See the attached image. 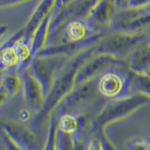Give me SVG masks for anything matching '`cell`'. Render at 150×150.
Listing matches in <instances>:
<instances>
[{
  "label": "cell",
  "instance_id": "6da1fadb",
  "mask_svg": "<svg viewBox=\"0 0 150 150\" xmlns=\"http://www.w3.org/2000/svg\"><path fill=\"white\" fill-rule=\"evenodd\" d=\"M95 47L74 56L62 68L45 98L42 110L34 116L31 122L33 126L39 128L49 120L50 116L56 112L62 101L74 89L77 72L83 64L95 53Z\"/></svg>",
  "mask_w": 150,
  "mask_h": 150
},
{
  "label": "cell",
  "instance_id": "7a4b0ae2",
  "mask_svg": "<svg viewBox=\"0 0 150 150\" xmlns=\"http://www.w3.org/2000/svg\"><path fill=\"white\" fill-rule=\"evenodd\" d=\"M149 101L150 96L140 93H131L110 100L92 121L91 129L96 134L104 133L108 126L125 120L140 108L149 104Z\"/></svg>",
  "mask_w": 150,
  "mask_h": 150
},
{
  "label": "cell",
  "instance_id": "3957f363",
  "mask_svg": "<svg viewBox=\"0 0 150 150\" xmlns=\"http://www.w3.org/2000/svg\"><path fill=\"white\" fill-rule=\"evenodd\" d=\"M71 58L62 54H38L32 59L27 68L38 80L46 97L58 74Z\"/></svg>",
  "mask_w": 150,
  "mask_h": 150
},
{
  "label": "cell",
  "instance_id": "277c9868",
  "mask_svg": "<svg viewBox=\"0 0 150 150\" xmlns=\"http://www.w3.org/2000/svg\"><path fill=\"white\" fill-rule=\"evenodd\" d=\"M145 34L130 35L113 33L104 36L95 47V53H106L122 61L145 41Z\"/></svg>",
  "mask_w": 150,
  "mask_h": 150
},
{
  "label": "cell",
  "instance_id": "5b68a950",
  "mask_svg": "<svg viewBox=\"0 0 150 150\" xmlns=\"http://www.w3.org/2000/svg\"><path fill=\"white\" fill-rule=\"evenodd\" d=\"M149 8L143 9L128 8L114 15L110 29L113 33L130 35L145 34L149 25Z\"/></svg>",
  "mask_w": 150,
  "mask_h": 150
},
{
  "label": "cell",
  "instance_id": "8992f818",
  "mask_svg": "<svg viewBox=\"0 0 150 150\" xmlns=\"http://www.w3.org/2000/svg\"><path fill=\"white\" fill-rule=\"evenodd\" d=\"M0 129L8 138L23 150H41L37 136L32 128L21 122L0 120Z\"/></svg>",
  "mask_w": 150,
  "mask_h": 150
},
{
  "label": "cell",
  "instance_id": "52a82bcc",
  "mask_svg": "<svg viewBox=\"0 0 150 150\" xmlns=\"http://www.w3.org/2000/svg\"><path fill=\"white\" fill-rule=\"evenodd\" d=\"M97 83L96 79L76 86L56 109L59 115L67 112L76 113L77 110L91 102L98 93Z\"/></svg>",
  "mask_w": 150,
  "mask_h": 150
},
{
  "label": "cell",
  "instance_id": "ba28073f",
  "mask_svg": "<svg viewBox=\"0 0 150 150\" xmlns=\"http://www.w3.org/2000/svg\"><path fill=\"white\" fill-rule=\"evenodd\" d=\"M121 60L113 56L106 53H94L79 69L76 79V86L96 80L116 64L121 63Z\"/></svg>",
  "mask_w": 150,
  "mask_h": 150
},
{
  "label": "cell",
  "instance_id": "9c48e42d",
  "mask_svg": "<svg viewBox=\"0 0 150 150\" xmlns=\"http://www.w3.org/2000/svg\"><path fill=\"white\" fill-rule=\"evenodd\" d=\"M130 77L120 71L111 68L98 79V92L110 100L126 96L128 92Z\"/></svg>",
  "mask_w": 150,
  "mask_h": 150
},
{
  "label": "cell",
  "instance_id": "30bf717a",
  "mask_svg": "<svg viewBox=\"0 0 150 150\" xmlns=\"http://www.w3.org/2000/svg\"><path fill=\"white\" fill-rule=\"evenodd\" d=\"M23 86L24 101L34 116L39 113L45 102V94L38 80L29 71L27 67L19 70Z\"/></svg>",
  "mask_w": 150,
  "mask_h": 150
},
{
  "label": "cell",
  "instance_id": "8fae6325",
  "mask_svg": "<svg viewBox=\"0 0 150 150\" xmlns=\"http://www.w3.org/2000/svg\"><path fill=\"white\" fill-rule=\"evenodd\" d=\"M116 5L113 0H98L84 21L94 34L103 33L110 28L115 15Z\"/></svg>",
  "mask_w": 150,
  "mask_h": 150
},
{
  "label": "cell",
  "instance_id": "7c38bea8",
  "mask_svg": "<svg viewBox=\"0 0 150 150\" xmlns=\"http://www.w3.org/2000/svg\"><path fill=\"white\" fill-rule=\"evenodd\" d=\"M127 66L133 74H149L150 47L149 41H144L126 57Z\"/></svg>",
  "mask_w": 150,
  "mask_h": 150
},
{
  "label": "cell",
  "instance_id": "4fadbf2b",
  "mask_svg": "<svg viewBox=\"0 0 150 150\" xmlns=\"http://www.w3.org/2000/svg\"><path fill=\"white\" fill-rule=\"evenodd\" d=\"M64 29L61 42L77 44L89 41L97 34H94L84 20H72L68 21L60 29ZM100 34V33H99Z\"/></svg>",
  "mask_w": 150,
  "mask_h": 150
},
{
  "label": "cell",
  "instance_id": "5bb4252c",
  "mask_svg": "<svg viewBox=\"0 0 150 150\" xmlns=\"http://www.w3.org/2000/svg\"><path fill=\"white\" fill-rule=\"evenodd\" d=\"M56 0H42L23 29V36L30 41L35 30L53 11Z\"/></svg>",
  "mask_w": 150,
  "mask_h": 150
},
{
  "label": "cell",
  "instance_id": "9a60e30c",
  "mask_svg": "<svg viewBox=\"0 0 150 150\" xmlns=\"http://www.w3.org/2000/svg\"><path fill=\"white\" fill-rule=\"evenodd\" d=\"M52 15L47 17L35 30L30 39V46L33 58L45 50L50 43V23Z\"/></svg>",
  "mask_w": 150,
  "mask_h": 150
},
{
  "label": "cell",
  "instance_id": "2e32d148",
  "mask_svg": "<svg viewBox=\"0 0 150 150\" xmlns=\"http://www.w3.org/2000/svg\"><path fill=\"white\" fill-rule=\"evenodd\" d=\"M83 117L77 113L67 112L57 115V127L60 133L70 136H78L86 125Z\"/></svg>",
  "mask_w": 150,
  "mask_h": 150
},
{
  "label": "cell",
  "instance_id": "e0dca14e",
  "mask_svg": "<svg viewBox=\"0 0 150 150\" xmlns=\"http://www.w3.org/2000/svg\"><path fill=\"white\" fill-rule=\"evenodd\" d=\"M13 46L19 59V70H21L22 68L27 67L33 59L30 41L24 37L23 34L14 41Z\"/></svg>",
  "mask_w": 150,
  "mask_h": 150
},
{
  "label": "cell",
  "instance_id": "ac0fdd59",
  "mask_svg": "<svg viewBox=\"0 0 150 150\" xmlns=\"http://www.w3.org/2000/svg\"><path fill=\"white\" fill-rule=\"evenodd\" d=\"M0 84L6 89L10 98L15 96L22 85L21 74L18 69L5 71L2 76Z\"/></svg>",
  "mask_w": 150,
  "mask_h": 150
},
{
  "label": "cell",
  "instance_id": "d6986e66",
  "mask_svg": "<svg viewBox=\"0 0 150 150\" xmlns=\"http://www.w3.org/2000/svg\"><path fill=\"white\" fill-rule=\"evenodd\" d=\"M130 77L128 91L132 93H140L150 96V77L149 74H133Z\"/></svg>",
  "mask_w": 150,
  "mask_h": 150
},
{
  "label": "cell",
  "instance_id": "ffe728a7",
  "mask_svg": "<svg viewBox=\"0 0 150 150\" xmlns=\"http://www.w3.org/2000/svg\"><path fill=\"white\" fill-rule=\"evenodd\" d=\"M49 128L45 143L41 150H58L57 138H58V127H57V114L53 112L49 120Z\"/></svg>",
  "mask_w": 150,
  "mask_h": 150
},
{
  "label": "cell",
  "instance_id": "44dd1931",
  "mask_svg": "<svg viewBox=\"0 0 150 150\" xmlns=\"http://www.w3.org/2000/svg\"><path fill=\"white\" fill-rule=\"evenodd\" d=\"M125 148L127 150H150L149 140L138 137H133L127 140Z\"/></svg>",
  "mask_w": 150,
  "mask_h": 150
},
{
  "label": "cell",
  "instance_id": "7402d4cb",
  "mask_svg": "<svg viewBox=\"0 0 150 150\" xmlns=\"http://www.w3.org/2000/svg\"><path fill=\"white\" fill-rule=\"evenodd\" d=\"M149 0H129L128 2V8L143 9L149 8Z\"/></svg>",
  "mask_w": 150,
  "mask_h": 150
},
{
  "label": "cell",
  "instance_id": "603a6c76",
  "mask_svg": "<svg viewBox=\"0 0 150 150\" xmlns=\"http://www.w3.org/2000/svg\"><path fill=\"white\" fill-rule=\"evenodd\" d=\"M96 136L99 137V138L101 139V141H102L104 150H117L113 143L110 140V138L108 137V135L106 134L105 132L98 134H96Z\"/></svg>",
  "mask_w": 150,
  "mask_h": 150
},
{
  "label": "cell",
  "instance_id": "cb8c5ba5",
  "mask_svg": "<svg viewBox=\"0 0 150 150\" xmlns=\"http://www.w3.org/2000/svg\"><path fill=\"white\" fill-rule=\"evenodd\" d=\"M86 150H104V145L99 137L96 136L90 140Z\"/></svg>",
  "mask_w": 150,
  "mask_h": 150
},
{
  "label": "cell",
  "instance_id": "d4e9b609",
  "mask_svg": "<svg viewBox=\"0 0 150 150\" xmlns=\"http://www.w3.org/2000/svg\"><path fill=\"white\" fill-rule=\"evenodd\" d=\"M34 114L33 112L27 108V109H23L20 112V114H19V119H20V121L23 123H25L26 124L27 122H32L34 118Z\"/></svg>",
  "mask_w": 150,
  "mask_h": 150
},
{
  "label": "cell",
  "instance_id": "484cf974",
  "mask_svg": "<svg viewBox=\"0 0 150 150\" xmlns=\"http://www.w3.org/2000/svg\"><path fill=\"white\" fill-rule=\"evenodd\" d=\"M9 28L6 25L0 26V45L9 38Z\"/></svg>",
  "mask_w": 150,
  "mask_h": 150
},
{
  "label": "cell",
  "instance_id": "4316f807",
  "mask_svg": "<svg viewBox=\"0 0 150 150\" xmlns=\"http://www.w3.org/2000/svg\"><path fill=\"white\" fill-rule=\"evenodd\" d=\"M2 140H3L4 141V143H5V146H6L8 150H23L19 148V147H17L16 145H14V143H12V142L3 133H2Z\"/></svg>",
  "mask_w": 150,
  "mask_h": 150
},
{
  "label": "cell",
  "instance_id": "83f0119b",
  "mask_svg": "<svg viewBox=\"0 0 150 150\" xmlns=\"http://www.w3.org/2000/svg\"><path fill=\"white\" fill-rule=\"evenodd\" d=\"M27 0H0V8L9 7V6H13L17 4L23 2Z\"/></svg>",
  "mask_w": 150,
  "mask_h": 150
},
{
  "label": "cell",
  "instance_id": "f1b7e54d",
  "mask_svg": "<svg viewBox=\"0 0 150 150\" xmlns=\"http://www.w3.org/2000/svg\"><path fill=\"white\" fill-rule=\"evenodd\" d=\"M10 98L6 89L0 84V106H2Z\"/></svg>",
  "mask_w": 150,
  "mask_h": 150
},
{
  "label": "cell",
  "instance_id": "f546056e",
  "mask_svg": "<svg viewBox=\"0 0 150 150\" xmlns=\"http://www.w3.org/2000/svg\"><path fill=\"white\" fill-rule=\"evenodd\" d=\"M116 7L125 8L128 6V2L129 0H113Z\"/></svg>",
  "mask_w": 150,
  "mask_h": 150
},
{
  "label": "cell",
  "instance_id": "4dcf8cb0",
  "mask_svg": "<svg viewBox=\"0 0 150 150\" xmlns=\"http://www.w3.org/2000/svg\"><path fill=\"white\" fill-rule=\"evenodd\" d=\"M3 72L4 71H0V74H2V73H3ZM2 77H1V78H0V80H1V79H2Z\"/></svg>",
  "mask_w": 150,
  "mask_h": 150
}]
</instances>
